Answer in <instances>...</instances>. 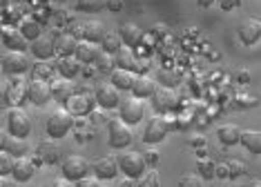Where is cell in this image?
<instances>
[{
	"instance_id": "cell-1",
	"label": "cell",
	"mask_w": 261,
	"mask_h": 187,
	"mask_svg": "<svg viewBox=\"0 0 261 187\" xmlns=\"http://www.w3.org/2000/svg\"><path fill=\"white\" fill-rule=\"evenodd\" d=\"M74 114L69 112V109H56V112H51L49 116H47L45 120V132L49 138H63L67 136L69 132L74 130Z\"/></svg>"
},
{
	"instance_id": "cell-2",
	"label": "cell",
	"mask_w": 261,
	"mask_h": 187,
	"mask_svg": "<svg viewBox=\"0 0 261 187\" xmlns=\"http://www.w3.org/2000/svg\"><path fill=\"white\" fill-rule=\"evenodd\" d=\"M118 161V167L121 172L125 174L127 178H141L143 174L147 172V161L141 151H134V149H121V154L116 156Z\"/></svg>"
},
{
	"instance_id": "cell-3",
	"label": "cell",
	"mask_w": 261,
	"mask_h": 187,
	"mask_svg": "<svg viewBox=\"0 0 261 187\" xmlns=\"http://www.w3.org/2000/svg\"><path fill=\"white\" fill-rule=\"evenodd\" d=\"M29 101V80H22V76H11L3 87V103L7 107H20Z\"/></svg>"
},
{
	"instance_id": "cell-4",
	"label": "cell",
	"mask_w": 261,
	"mask_h": 187,
	"mask_svg": "<svg viewBox=\"0 0 261 187\" xmlns=\"http://www.w3.org/2000/svg\"><path fill=\"white\" fill-rule=\"evenodd\" d=\"M5 122H7V132L11 136L27 138L32 134V118L22 107H9L5 114Z\"/></svg>"
},
{
	"instance_id": "cell-5",
	"label": "cell",
	"mask_w": 261,
	"mask_h": 187,
	"mask_svg": "<svg viewBox=\"0 0 261 187\" xmlns=\"http://www.w3.org/2000/svg\"><path fill=\"white\" fill-rule=\"evenodd\" d=\"M108 143L112 149H125L132 143V130L123 118H112L108 122Z\"/></svg>"
},
{
	"instance_id": "cell-6",
	"label": "cell",
	"mask_w": 261,
	"mask_h": 187,
	"mask_svg": "<svg viewBox=\"0 0 261 187\" xmlns=\"http://www.w3.org/2000/svg\"><path fill=\"white\" fill-rule=\"evenodd\" d=\"M90 169H92L90 161L83 159V156H79V154L67 156V159H63V163H61L63 176L67 180H72V183H76V180H81L85 176H90Z\"/></svg>"
},
{
	"instance_id": "cell-7",
	"label": "cell",
	"mask_w": 261,
	"mask_h": 187,
	"mask_svg": "<svg viewBox=\"0 0 261 187\" xmlns=\"http://www.w3.org/2000/svg\"><path fill=\"white\" fill-rule=\"evenodd\" d=\"M170 127H172V125H170V120L165 118L163 114L152 116V118L147 120L145 130H143V143H147V145H159L165 136H168Z\"/></svg>"
},
{
	"instance_id": "cell-8",
	"label": "cell",
	"mask_w": 261,
	"mask_h": 187,
	"mask_svg": "<svg viewBox=\"0 0 261 187\" xmlns=\"http://www.w3.org/2000/svg\"><path fill=\"white\" fill-rule=\"evenodd\" d=\"M72 34L79 40H90V43H96V45H100V43H103V38L108 36L105 25H103V22H98V20L79 22V25H74Z\"/></svg>"
},
{
	"instance_id": "cell-9",
	"label": "cell",
	"mask_w": 261,
	"mask_h": 187,
	"mask_svg": "<svg viewBox=\"0 0 261 187\" xmlns=\"http://www.w3.org/2000/svg\"><path fill=\"white\" fill-rule=\"evenodd\" d=\"M3 72L7 76H22L29 72V58L25 51H11L7 49L3 54Z\"/></svg>"
},
{
	"instance_id": "cell-10",
	"label": "cell",
	"mask_w": 261,
	"mask_h": 187,
	"mask_svg": "<svg viewBox=\"0 0 261 187\" xmlns=\"http://www.w3.org/2000/svg\"><path fill=\"white\" fill-rule=\"evenodd\" d=\"M179 105V96L172 87H159L152 96V107L156 109V114H170Z\"/></svg>"
},
{
	"instance_id": "cell-11",
	"label": "cell",
	"mask_w": 261,
	"mask_h": 187,
	"mask_svg": "<svg viewBox=\"0 0 261 187\" xmlns=\"http://www.w3.org/2000/svg\"><path fill=\"white\" fill-rule=\"evenodd\" d=\"M94 96H96V103L98 107L103 109H114V107H121V89L114 87L112 83H100L96 85V89H94Z\"/></svg>"
},
{
	"instance_id": "cell-12",
	"label": "cell",
	"mask_w": 261,
	"mask_h": 187,
	"mask_svg": "<svg viewBox=\"0 0 261 187\" xmlns=\"http://www.w3.org/2000/svg\"><path fill=\"white\" fill-rule=\"evenodd\" d=\"M145 116V105L141 98H123L118 107V118H123L127 125H136Z\"/></svg>"
},
{
	"instance_id": "cell-13",
	"label": "cell",
	"mask_w": 261,
	"mask_h": 187,
	"mask_svg": "<svg viewBox=\"0 0 261 187\" xmlns=\"http://www.w3.org/2000/svg\"><path fill=\"white\" fill-rule=\"evenodd\" d=\"M67 109L72 112L74 116H87L92 114V109L96 107V96H92V94H85V91H76L72 98H69L67 103Z\"/></svg>"
},
{
	"instance_id": "cell-14",
	"label": "cell",
	"mask_w": 261,
	"mask_h": 187,
	"mask_svg": "<svg viewBox=\"0 0 261 187\" xmlns=\"http://www.w3.org/2000/svg\"><path fill=\"white\" fill-rule=\"evenodd\" d=\"M51 98H54V94H51L49 80H43V78H32L29 80V103L43 107V105H47Z\"/></svg>"
},
{
	"instance_id": "cell-15",
	"label": "cell",
	"mask_w": 261,
	"mask_h": 187,
	"mask_svg": "<svg viewBox=\"0 0 261 187\" xmlns=\"http://www.w3.org/2000/svg\"><path fill=\"white\" fill-rule=\"evenodd\" d=\"M29 51H32L34 58H38V60H49V58L56 54V38H51L49 34H43V36H38L36 40L29 43Z\"/></svg>"
},
{
	"instance_id": "cell-16",
	"label": "cell",
	"mask_w": 261,
	"mask_h": 187,
	"mask_svg": "<svg viewBox=\"0 0 261 187\" xmlns=\"http://www.w3.org/2000/svg\"><path fill=\"white\" fill-rule=\"evenodd\" d=\"M36 156L45 165H56L61 161L63 151H61V145L56 143V138H47V140H40L38 147H36Z\"/></svg>"
},
{
	"instance_id": "cell-17",
	"label": "cell",
	"mask_w": 261,
	"mask_h": 187,
	"mask_svg": "<svg viewBox=\"0 0 261 187\" xmlns=\"http://www.w3.org/2000/svg\"><path fill=\"white\" fill-rule=\"evenodd\" d=\"M239 40L243 45H257L261 40V20L246 18L239 25Z\"/></svg>"
},
{
	"instance_id": "cell-18",
	"label": "cell",
	"mask_w": 261,
	"mask_h": 187,
	"mask_svg": "<svg viewBox=\"0 0 261 187\" xmlns=\"http://www.w3.org/2000/svg\"><path fill=\"white\" fill-rule=\"evenodd\" d=\"M3 45L7 47V49H11V51H25L29 47V40L22 36L18 27L5 25L3 27Z\"/></svg>"
},
{
	"instance_id": "cell-19",
	"label": "cell",
	"mask_w": 261,
	"mask_h": 187,
	"mask_svg": "<svg viewBox=\"0 0 261 187\" xmlns=\"http://www.w3.org/2000/svg\"><path fill=\"white\" fill-rule=\"evenodd\" d=\"M0 147H3V151H7V154H11L14 159H20V156H27L29 151V145L25 138H18V136H11V134H3V138H0Z\"/></svg>"
},
{
	"instance_id": "cell-20",
	"label": "cell",
	"mask_w": 261,
	"mask_h": 187,
	"mask_svg": "<svg viewBox=\"0 0 261 187\" xmlns=\"http://www.w3.org/2000/svg\"><path fill=\"white\" fill-rule=\"evenodd\" d=\"M92 169L100 180H112V178H116L118 172H121L116 156H103V159H98L96 163H94Z\"/></svg>"
},
{
	"instance_id": "cell-21",
	"label": "cell",
	"mask_w": 261,
	"mask_h": 187,
	"mask_svg": "<svg viewBox=\"0 0 261 187\" xmlns=\"http://www.w3.org/2000/svg\"><path fill=\"white\" fill-rule=\"evenodd\" d=\"M159 87H156V80L150 78L147 74H136V80H134V85H132V94H134V98H152L154 96V91H156Z\"/></svg>"
},
{
	"instance_id": "cell-22",
	"label": "cell",
	"mask_w": 261,
	"mask_h": 187,
	"mask_svg": "<svg viewBox=\"0 0 261 187\" xmlns=\"http://www.w3.org/2000/svg\"><path fill=\"white\" fill-rule=\"evenodd\" d=\"M34 172H36V163L32 159H27V156H20V159H16V163H14L11 178H14L16 183H27V180H32Z\"/></svg>"
},
{
	"instance_id": "cell-23",
	"label": "cell",
	"mask_w": 261,
	"mask_h": 187,
	"mask_svg": "<svg viewBox=\"0 0 261 187\" xmlns=\"http://www.w3.org/2000/svg\"><path fill=\"white\" fill-rule=\"evenodd\" d=\"M100 45L96 43H90V40H79V47H76V58L83 63V65H92V63H96V58L100 56Z\"/></svg>"
},
{
	"instance_id": "cell-24",
	"label": "cell",
	"mask_w": 261,
	"mask_h": 187,
	"mask_svg": "<svg viewBox=\"0 0 261 187\" xmlns=\"http://www.w3.org/2000/svg\"><path fill=\"white\" fill-rule=\"evenodd\" d=\"M76 47H79V38H76L72 32H65V34H58L56 36V54L61 58L74 56Z\"/></svg>"
},
{
	"instance_id": "cell-25",
	"label": "cell",
	"mask_w": 261,
	"mask_h": 187,
	"mask_svg": "<svg viewBox=\"0 0 261 187\" xmlns=\"http://www.w3.org/2000/svg\"><path fill=\"white\" fill-rule=\"evenodd\" d=\"M56 72L61 74V78L72 80V78H76V76L83 72V63H81L76 56L61 58V60H58V65H56Z\"/></svg>"
},
{
	"instance_id": "cell-26",
	"label": "cell",
	"mask_w": 261,
	"mask_h": 187,
	"mask_svg": "<svg viewBox=\"0 0 261 187\" xmlns=\"http://www.w3.org/2000/svg\"><path fill=\"white\" fill-rule=\"evenodd\" d=\"M118 34H121V38H123V45H127V47H139L141 43H143V38H145V34L141 32V27L134 25V22H125V25H121Z\"/></svg>"
},
{
	"instance_id": "cell-27",
	"label": "cell",
	"mask_w": 261,
	"mask_h": 187,
	"mask_svg": "<svg viewBox=\"0 0 261 187\" xmlns=\"http://www.w3.org/2000/svg\"><path fill=\"white\" fill-rule=\"evenodd\" d=\"M134 80H136V74L132 72V69H121V67H116L114 72L110 74V83L114 85V87H118V89H129V91H132Z\"/></svg>"
},
{
	"instance_id": "cell-28",
	"label": "cell",
	"mask_w": 261,
	"mask_h": 187,
	"mask_svg": "<svg viewBox=\"0 0 261 187\" xmlns=\"http://www.w3.org/2000/svg\"><path fill=\"white\" fill-rule=\"evenodd\" d=\"M217 136L223 145H230V147L241 143V130L234 125V122H225V125H221L217 130Z\"/></svg>"
},
{
	"instance_id": "cell-29",
	"label": "cell",
	"mask_w": 261,
	"mask_h": 187,
	"mask_svg": "<svg viewBox=\"0 0 261 187\" xmlns=\"http://www.w3.org/2000/svg\"><path fill=\"white\" fill-rule=\"evenodd\" d=\"M18 29H20V34L29 40V43L36 40L38 36H43V32H40V22L34 18V16H22L20 22H18Z\"/></svg>"
},
{
	"instance_id": "cell-30",
	"label": "cell",
	"mask_w": 261,
	"mask_h": 187,
	"mask_svg": "<svg viewBox=\"0 0 261 187\" xmlns=\"http://www.w3.org/2000/svg\"><path fill=\"white\" fill-rule=\"evenodd\" d=\"M51 94H54V101L67 103L76 91H74V85L69 83L67 78H61V80H56V83H51Z\"/></svg>"
},
{
	"instance_id": "cell-31",
	"label": "cell",
	"mask_w": 261,
	"mask_h": 187,
	"mask_svg": "<svg viewBox=\"0 0 261 187\" xmlns=\"http://www.w3.org/2000/svg\"><path fill=\"white\" fill-rule=\"evenodd\" d=\"M241 145L250 151V154H261V130L241 132Z\"/></svg>"
},
{
	"instance_id": "cell-32",
	"label": "cell",
	"mask_w": 261,
	"mask_h": 187,
	"mask_svg": "<svg viewBox=\"0 0 261 187\" xmlns=\"http://www.w3.org/2000/svg\"><path fill=\"white\" fill-rule=\"evenodd\" d=\"M100 49L108 51V54H112V56H116L118 51L123 49V38H121V34H112V32H108V36H105V38H103V43H100Z\"/></svg>"
},
{
	"instance_id": "cell-33",
	"label": "cell",
	"mask_w": 261,
	"mask_h": 187,
	"mask_svg": "<svg viewBox=\"0 0 261 187\" xmlns=\"http://www.w3.org/2000/svg\"><path fill=\"white\" fill-rule=\"evenodd\" d=\"M74 7L85 14H98L108 7V0H74Z\"/></svg>"
},
{
	"instance_id": "cell-34",
	"label": "cell",
	"mask_w": 261,
	"mask_h": 187,
	"mask_svg": "<svg viewBox=\"0 0 261 187\" xmlns=\"http://www.w3.org/2000/svg\"><path fill=\"white\" fill-rule=\"evenodd\" d=\"M114 58H116V67H121V69H132V72H134V67H136V60H139V58H134V54L129 51V47H123V49L118 51Z\"/></svg>"
},
{
	"instance_id": "cell-35",
	"label": "cell",
	"mask_w": 261,
	"mask_h": 187,
	"mask_svg": "<svg viewBox=\"0 0 261 187\" xmlns=\"http://www.w3.org/2000/svg\"><path fill=\"white\" fill-rule=\"evenodd\" d=\"M94 65H96L98 72H110L112 74L116 69V58L112 54H108V51H100V56L96 58V63H94Z\"/></svg>"
},
{
	"instance_id": "cell-36",
	"label": "cell",
	"mask_w": 261,
	"mask_h": 187,
	"mask_svg": "<svg viewBox=\"0 0 261 187\" xmlns=\"http://www.w3.org/2000/svg\"><path fill=\"white\" fill-rule=\"evenodd\" d=\"M197 172H199L203 178H215L217 163L212 161V159H199V161H197Z\"/></svg>"
},
{
	"instance_id": "cell-37",
	"label": "cell",
	"mask_w": 261,
	"mask_h": 187,
	"mask_svg": "<svg viewBox=\"0 0 261 187\" xmlns=\"http://www.w3.org/2000/svg\"><path fill=\"white\" fill-rule=\"evenodd\" d=\"M136 187H161V178L154 169H147L141 178H136Z\"/></svg>"
},
{
	"instance_id": "cell-38",
	"label": "cell",
	"mask_w": 261,
	"mask_h": 187,
	"mask_svg": "<svg viewBox=\"0 0 261 187\" xmlns=\"http://www.w3.org/2000/svg\"><path fill=\"white\" fill-rule=\"evenodd\" d=\"M179 187H207V185L201 174H186V176L179 180Z\"/></svg>"
},
{
	"instance_id": "cell-39",
	"label": "cell",
	"mask_w": 261,
	"mask_h": 187,
	"mask_svg": "<svg viewBox=\"0 0 261 187\" xmlns=\"http://www.w3.org/2000/svg\"><path fill=\"white\" fill-rule=\"evenodd\" d=\"M14 163L16 159L7 151H3V156H0V176H11V172H14Z\"/></svg>"
},
{
	"instance_id": "cell-40",
	"label": "cell",
	"mask_w": 261,
	"mask_h": 187,
	"mask_svg": "<svg viewBox=\"0 0 261 187\" xmlns=\"http://www.w3.org/2000/svg\"><path fill=\"white\" fill-rule=\"evenodd\" d=\"M228 169H230V178H239L246 174V163L232 159V161H228Z\"/></svg>"
},
{
	"instance_id": "cell-41",
	"label": "cell",
	"mask_w": 261,
	"mask_h": 187,
	"mask_svg": "<svg viewBox=\"0 0 261 187\" xmlns=\"http://www.w3.org/2000/svg\"><path fill=\"white\" fill-rule=\"evenodd\" d=\"M143 156H145L147 167H150V169H154V167L159 165V161H161V156H159V151H156V149H147Z\"/></svg>"
},
{
	"instance_id": "cell-42",
	"label": "cell",
	"mask_w": 261,
	"mask_h": 187,
	"mask_svg": "<svg viewBox=\"0 0 261 187\" xmlns=\"http://www.w3.org/2000/svg\"><path fill=\"white\" fill-rule=\"evenodd\" d=\"M76 187H100V178L98 176H85L74 183Z\"/></svg>"
},
{
	"instance_id": "cell-43",
	"label": "cell",
	"mask_w": 261,
	"mask_h": 187,
	"mask_svg": "<svg viewBox=\"0 0 261 187\" xmlns=\"http://www.w3.org/2000/svg\"><path fill=\"white\" fill-rule=\"evenodd\" d=\"M34 69H36V72H34V78H43V80H47V76H49V72H51V69L45 65V60H40Z\"/></svg>"
},
{
	"instance_id": "cell-44",
	"label": "cell",
	"mask_w": 261,
	"mask_h": 187,
	"mask_svg": "<svg viewBox=\"0 0 261 187\" xmlns=\"http://www.w3.org/2000/svg\"><path fill=\"white\" fill-rule=\"evenodd\" d=\"M215 178H230L228 163H219V165H217V172H215Z\"/></svg>"
},
{
	"instance_id": "cell-45",
	"label": "cell",
	"mask_w": 261,
	"mask_h": 187,
	"mask_svg": "<svg viewBox=\"0 0 261 187\" xmlns=\"http://www.w3.org/2000/svg\"><path fill=\"white\" fill-rule=\"evenodd\" d=\"M123 5H125V0H108V11H121Z\"/></svg>"
},
{
	"instance_id": "cell-46",
	"label": "cell",
	"mask_w": 261,
	"mask_h": 187,
	"mask_svg": "<svg viewBox=\"0 0 261 187\" xmlns=\"http://www.w3.org/2000/svg\"><path fill=\"white\" fill-rule=\"evenodd\" d=\"M47 187H76V185H72V180H67V178H56V180H51V183L49 185H47Z\"/></svg>"
},
{
	"instance_id": "cell-47",
	"label": "cell",
	"mask_w": 261,
	"mask_h": 187,
	"mask_svg": "<svg viewBox=\"0 0 261 187\" xmlns=\"http://www.w3.org/2000/svg\"><path fill=\"white\" fill-rule=\"evenodd\" d=\"M239 103H241V107H254L259 101L254 96H239Z\"/></svg>"
},
{
	"instance_id": "cell-48",
	"label": "cell",
	"mask_w": 261,
	"mask_h": 187,
	"mask_svg": "<svg viewBox=\"0 0 261 187\" xmlns=\"http://www.w3.org/2000/svg\"><path fill=\"white\" fill-rule=\"evenodd\" d=\"M241 5V0H221V9L223 11H230V9H237Z\"/></svg>"
},
{
	"instance_id": "cell-49",
	"label": "cell",
	"mask_w": 261,
	"mask_h": 187,
	"mask_svg": "<svg viewBox=\"0 0 261 187\" xmlns=\"http://www.w3.org/2000/svg\"><path fill=\"white\" fill-rule=\"evenodd\" d=\"M118 187H136V180H134V178H127V176H125V178L121 180V183H118Z\"/></svg>"
},
{
	"instance_id": "cell-50",
	"label": "cell",
	"mask_w": 261,
	"mask_h": 187,
	"mask_svg": "<svg viewBox=\"0 0 261 187\" xmlns=\"http://www.w3.org/2000/svg\"><path fill=\"white\" fill-rule=\"evenodd\" d=\"M14 183H16V180L9 178V176H3V178H0V187H14Z\"/></svg>"
},
{
	"instance_id": "cell-51",
	"label": "cell",
	"mask_w": 261,
	"mask_h": 187,
	"mask_svg": "<svg viewBox=\"0 0 261 187\" xmlns=\"http://www.w3.org/2000/svg\"><path fill=\"white\" fill-rule=\"evenodd\" d=\"M217 0H197V5L199 7H203V9H207V7H212V5H215Z\"/></svg>"
},
{
	"instance_id": "cell-52",
	"label": "cell",
	"mask_w": 261,
	"mask_h": 187,
	"mask_svg": "<svg viewBox=\"0 0 261 187\" xmlns=\"http://www.w3.org/2000/svg\"><path fill=\"white\" fill-rule=\"evenodd\" d=\"M243 187H261V178H254V180H248V185Z\"/></svg>"
},
{
	"instance_id": "cell-53",
	"label": "cell",
	"mask_w": 261,
	"mask_h": 187,
	"mask_svg": "<svg viewBox=\"0 0 261 187\" xmlns=\"http://www.w3.org/2000/svg\"><path fill=\"white\" fill-rule=\"evenodd\" d=\"M239 80H241V83H248V80H250V74L241 72V74H239Z\"/></svg>"
}]
</instances>
